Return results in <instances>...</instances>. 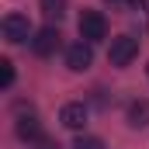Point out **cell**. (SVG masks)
Here are the masks:
<instances>
[{"label":"cell","instance_id":"8992f818","mask_svg":"<svg viewBox=\"0 0 149 149\" xmlns=\"http://www.w3.org/2000/svg\"><path fill=\"white\" fill-rule=\"evenodd\" d=\"M87 118H90V111H87L83 101H73V104H66V108L59 111V121H63L66 128H73V132H80V128L87 125Z\"/></svg>","mask_w":149,"mask_h":149},{"label":"cell","instance_id":"277c9868","mask_svg":"<svg viewBox=\"0 0 149 149\" xmlns=\"http://www.w3.org/2000/svg\"><path fill=\"white\" fill-rule=\"evenodd\" d=\"M63 45V35H59V28H42V31H35V38H31V52L35 56H42V59H49L56 49Z\"/></svg>","mask_w":149,"mask_h":149},{"label":"cell","instance_id":"ba28073f","mask_svg":"<svg viewBox=\"0 0 149 149\" xmlns=\"http://www.w3.org/2000/svg\"><path fill=\"white\" fill-rule=\"evenodd\" d=\"M128 125L132 128H146L149 125V101H132L128 104Z\"/></svg>","mask_w":149,"mask_h":149},{"label":"cell","instance_id":"8fae6325","mask_svg":"<svg viewBox=\"0 0 149 149\" xmlns=\"http://www.w3.org/2000/svg\"><path fill=\"white\" fill-rule=\"evenodd\" d=\"M73 149H104V142L94 139V135H80V139L73 142Z\"/></svg>","mask_w":149,"mask_h":149},{"label":"cell","instance_id":"7c38bea8","mask_svg":"<svg viewBox=\"0 0 149 149\" xmlns=\"http://www.w3.org/2000/svg\"><path fill=\"white\" fill-rule=\"evenodd\" d=\"M108 3H128V7H139V10H142L146 0H108Z\"/></svg>","mask_w":149,"mask_h":149},{"label":"cell","instance_id":"52a82bcc","mask_svg":"<svg viewBox=\"0 0 149 149\" xmlns=\"http://www.w3.org/2000/svg\"><path fill=\"white\" fill-rule=\"evenodd\" d=\"M17 139H21V142H45L42 121H38L35 114H21V118H17Z\"/></svg>","mask_w":149,"mask_h":149},{"label":"cell","instance_id":"6da1fadb","mask_svg":"<svg viewBox=\"0 0 149 149\" xmlns=\"http://www.w3.org/2000/svg\"><path fill=\"white\" fill-rule=\"evenodd\" d=\"M80 38L90 42V45L108 38V21H104L101 10H83V14H80Z\"/></svg>","mask_w":149,"mask_h":149},{"label":"cell","instance_id":"5b68a950","mask_svg":"<svg viewBox=\"0 0 149 149\" xmlns=\"http://www.w3.org/2000/svg\"><path fill=\"white\" fill-rule=\"evenodd\" d=\"M90 63H94V49H90V42H73L70 49H66V66L73 70V73H83V70H90Z\"/></svg>","mask_w":149,"mask_h":149},{"label":"cell","instance_id":"4fadbf2b","mask_svg":"<svg viewBox=\"0 0 149 149\" xmlns=\"http://www.w3.org/2000/svg\"><path fill=\"white\" fill-rule=\"evenodd\" d=\"M38 149H59V142H52V139H45V142H38Z\"/></svg>","mask_w":149,"mask_h":149},{"label":"cell","instance_id":"9c48e42d","mask_svg":"<svg viewBox=\"0 0 149 149\" xmlns=\"http://www.w3.org/2000/svg\"><path fill=\"white\" fill-rule=\"evenodd\" d=\"M42 14H45L49 21H59V17L66 14V0H42Z\"/></svg>","mask_w":149,"mask_h":149},{"label":"cell","instance_id":"7a4b0ae2","mask_svg":"<svg viewBox=\"0 0 149 149\" xmlns=\"http://www.w3.org/2000/svg\"><path fill=\"white\" fill-rule=\"evenodd\" d=\"M139 56V38H132V35H118L111 38V49H108V59H111V66H128L132 59Z\"/></svg>","mask_w":149,"mask_h":149},{"label":"cell","instance_id":"3957f363","mask_svg":"<svg viewBox=\"0 0 149 149\" xmlns=\"http://www.w3.org/2000/svg\"><path fill=\"white\" fill-rule=\"evenodd\" d=\"M0 31H3V38L10 45H21V42H31V21L24 14H7L0 21Z\"/></svg>","mask_w":149,"mask_h":149},{"label":"cell","instance_id":"30bf717a","mask_svg":"<svg viewBox=\"0 0 149 149\" xmlns=\"http://www.w3.org/2000/svg\"><path fill=\"white\" fill-rule=\"evenodd\" d=\"M10 83H14V63L10 59H0V87L7 90Z\"/></svg>","mask_w":149,"mask_h":149}]
</instances>
